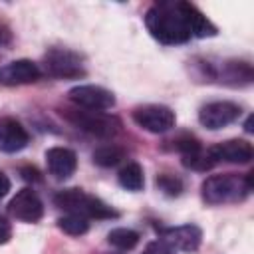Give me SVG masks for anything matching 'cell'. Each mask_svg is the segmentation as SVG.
<instances>
[{"instance_id":"7a4b0ae2","label":"cell","mask_w":254,"mask_h":254,"mask_svg":"<svg viewBox=\"0 0 254 254\" xmlns=\"http://www.w3.org/2000/svg\"><path fill=\"white\" fill-rule=\"evenodd\" d=\"M252 175L248 173L244 179L226 173V175H212L202 181L200 194L206 204H226V202H238L252 190Z\"/></svg>"},{"instance_id":"8992f818","label":"cell","mask_w":254,"mask_h":254,"mask_svg":"<svg viewBox=\"0 0 254 254\" xmlns=\"http://www.w3.org/2000/svg\"><path fill=\"white\" fill-rule=\"evenodd\" d=\"M67 99L79 107V109H89V111H107L115 105V95L101 87V85H75L67 91Z\"/></svg>"},{"instance_id":"3957f363","label":"cell","mask_w":254,"mask_h":254,"mask_svg":"<svg viewBox=\"0 0 254 254\" xmlns=\"http://www.w3.org/2000/svg\"><path fill=\"white\" fill-rule=\"evenodd\" d=\"M54 202L62 210L71 212V214H81L87 220L89 218L101 220V218H117L119 216V212H115L101 198H97L93 194H87L81 189H64V190H60L54 196Z\"/></svg>"},{"instance_id":"277c9868","label":"cell","mask_w":254,"mask_h":254,"mask_svg":"<svg viewBox=\"0 0 254 254\" xmlns=\"http://www.w3.org/2000/svg\"><path fill=\"white\" fill-rule=\"evenodd\" d=\"M62 117L75 125L77 129L91 133L95 137H115L121 131V121L115 115L103 113V111H89L79 107H64L60 109Z\"/></svg>"},{"instance_id":"9c48e42d","label":"cell","mask_w":254,"mask_h":254,"mask_svg":"<svg viewBox=\"0 0 254 254\" xmlns=\"http://www.w3.org/2000/svg\"><path fill=\"white\" fill-rule=\"evenodd\" d=\"M8 210H10V214L16 220L34 224V222H38L44 216V202L40 200V196L36 194V190L22 189L8 202Z\"/></svg>"},{"instance_id":"8fae6325","label":"cell","mask_w":254,"mask_h":254,"mask_svg":"<svg viewBox=\"0 0 254 254\" xmlns=\"http://www.w3.org/2000/svg\"><path fill=\"white\" fill-rule=\"evenodd\" d=\"M216 163H236L246 165L254 157V149L246 139H228L208 149Z\"/></svg>"},{"instance_id":"d6986e66","label":"cell","mask_w":254,"mask_h":254,"mask_svg":"<svg viewBox=\"0 0 254 254\" xmlns=\"http://www.w3.org/2000/svg\"><path fill=\"white\" fill-rule=\"evenodd\" d=\"M58 228L64 230L69 236H81V234H85L89 230V220L85 216H81V214L67 212V214L58 218Z\"/></svg>"},{"instance_id":"4fadbf2b","label":"cell","mask_w":254,"mask_h":254,"mask_svg":"<svg viewBox=\"0 0 254 254\" xmlns=\"http://www.w3.org/2000/svg\"><path fill=\"white\" fill-rule=\"evenodd\" d=\"M46 167L56 179H69L77 169V155L67 147H52L46 151Z\"/></svg>"},{"instance_id":"30bf717a","label":"cell","mask_w":254,"mask_h":254,"mask_svg":"<svg viewBox=\"0 0 254 254\" xmlns=\"http://www.w3.org/2000/svg\"><path fill=\"white\" fill-rule=\"evenodd\" d=\"M159 234H161V240L167 242L171 248L183 250L187 254L196 252L202 242V230L196 224H181V226L161 228Z\"/></svg>"},{"instance_id":"ffe728a7","label":"cell","mask_w":254,"mask_h":254,"mask_svg":"<svg viewBox=\"0 0 254 254\" xmlns=\"http://www.w3.org/2000/svg\"><path fill=\"white\" fill-rule=\"evenodd\" d=\"M183 165L187 167V169H190V171H200V173H206V171H210L214 165H218L216 161H214V157H212V153L206 149H200L198 153H194V155H187V157H183Z\"/></svg>"},{"instance_id":"7c38bea8","label":"cell","mask_w":254,"mask_h":254,"mask_svg":"<svg viewBox=\"0 0 254 254\" xmlns=\"http://www.w3.org/2000/svg\"><path fill=\"white\" fill-rule=\"evenodd\" d=\"M42 75L38 64L32 60H16L0 67V85H24L34 83Z\"/></svg>"},{"instance_id":"cb8c5ba5","label":"cell","mask_w":254,"mask_h":254,"mask_svg":"<svg viewBox=\"0 0 254 254\" xmlns=\"http://www.w3.org/2000/svg\"><path fill=\"white\" fill-rule=\"evenodd\" d=\"M12 238V226L10 222L0 214V244H6Z\"/></svg>"},{"instance_id":"484cf974","label":"cell","mask_w":254,"mask_h":254,"mask_svg":"<svg viewBox=\"0 0 254 254\" xmlns=\"http://www.w3.org/2000/svg\"><path fill=\"white\" fill-rule=\"evenodd\" d=\"M8 190H10V179L0 171V198H2V196H6V194H8Z\"/></svg>"},{"instance_id":"5b68a950","label":"cell","mask_w":254,"mask_h":254,"mask_svg":"<svg viewBox=\"0 0 254 254\" xmlns=\"http://www.w3.org/2000/svg\"><path fill=\"white\" fill-rule=\"evenodd\" d=\"M133 121L149 133H165L171 127H175L177 117H175V111L167 105L147 103L133 109Z\"/></svg>"},{"instance_id":"44dd1931","label":"cell","mask_w":254,"mask_h":254,"mask_svg":"<svg viewBox=\"0 0 254 254\" xmlns=\"http://www.w3.org/2000/svg\"><path fill=\"white\" fill-rule=\"evenodd\" d=\"M173 149L179 151L183 157H187V155H194V153H198L202 147H200V141H198L194 135L183 133V135H179L177 139H173Z\"/></svg>"},{"instance_id":"4316f807","label":"cell","mask_w":254,"mask_h":254,"mask_svg":"<svg viewBox=\"0 0 254 254\" xmlns=\"http://www.w3.org/2000/svg\"><path fill=\"white\" fill-rule=\"evenodd\" d=\"M244 129H246L248 133H252V117H248V121H246V125H244Z\"/></svg>"},{"instance_id":"ba28073f","label":"cell","mask_w":254,"mask_h":254,"mask_svg":"<svg viewBox=\"0 0 254 254\" xmlns=\"http://www.w3.org/2000/svg\"><path fill=\"white\" fill-rule=\"evenodd\" d=\"M240 117V105L232 101H212L200 107L198 111V121L202 127L216 131L222 129L230 123H234Z\"/></svg>"},{"instance_id":"d4e9b609","label":"cell","mask_w":254,"mask_h":254,"mask_svg":"<svg viewBox=\"0 0 254 254\" xmlns=\"http://www.w3.org/2000/svg\"><path fill=\"white\" fill-rule=\"evenodd\" d=\"M22 177L26 181H40V173L36 169H32V167H24L22 169Z\"/></svg>"},{"instance_id":"7402d4cb","label":"cell","mask_w":254,"mask_h":254,"mask_svg":"<svg viewBox=\"0 0 254 254\" xmlns=\"http://www.w3.org/2000/svg\"><path fill=\"white\" fill-rule=\"evenodd\" d=\"M157 187H159L165 194H169V196H177V194H181V190H183L181 179H177V177H173V175H159V177H157Z\"/></svg>"},{"instance_id":"52a82bcc","label":"cell","mask_w":254,"mask_h":254,"mask_svg":"<svg viewBox=\"0 0 254 254\" xmlns=\"http://www.w3.org/2000/svg\"><path fill=\"white\" fill-rule=\"evenodd\" d=\"M44 67L50 75L62 77V79H71V77H81L85 73L81 58L75 52L64 50V48H54L44 56Z\"/></svg>"},{"instance_id":"9a60e30c","label":"cell","mask_w":254,"mask_h":254,"mask_svg":"<svg viewBox=\"0 0 254 254\" xmlns=\"http://www.w3.org/2000/svg\"><path fill=\"white\" fill-rule=\"evenodd\" d=\"M183 12H185V18H187V26H189V32L190 36L194 38H212L218 34L216 26L190 2H183Z\"/></svg>"},{"instance_id":"2e32d148","label":"cell","mask_w":254,"mask_h":254,"mask_svg":"<svg viewBox=\"0 0 254 254\" xmlns=\"http://www.w3.org/2000/svg\"><path fill=\"white\" fill-rule=\"evenodd\" d=\"M117 179H119V185H121L125 190H133V192L141 190V189H143V185H145L143 167H141L139 163H135V161L127 163V165L119 171Z\"/></svg>"},{"instance_id":"e0dca14e","label":"cell","mask_w":254,"mask_h":254,"mask_svg":"<svg viewBox=\"0 0 254 254\" xmlns=\"http://www.w3.org/2000/svg\"><path fill=\"white\" fill-rule=\"evenodd\" d=\"M139 232L131 230V228H113L107 234V242L111 246H115L117 250H131L139 244Z\"/></svg>"},{"instance_id":"6da1fadb","label":"cell","mask_w":254,"mask_h":254,"mask_svg":"<svg viewBox=\"0 0 254 254\" xmlns=\"http://www.w3.org/2000/svg\"><path fill=\"white\" fill-rule=\"evenodd\" d=\"M145 26L151 32V36L165 46L185 44L192 38L183 12V2L153 4L145 14Z\"/></svg>"},{"instance_id":"5bb4252c","label":"cell","mask_w":254,"mask_h":254,"mask_svg":"<svg viewBox=\"0 0 254 254\" xmlns=\"http://www.w3.org/2000/svg\"><path fill=\"white\" fill-rule=\"evenodd\" d=\"M30 143L28 131L22 127L20 121L12 117L0 119V151L4 153H18Z\"/></svg>"},{"instance_id":"ac0fdd59","label":"cell","mask_w":254,"mask_h":254,"mask_svg":"<svg viewBox=\"0 0 254 254\" xmlns=\"http://www.w3.org/2000/svg\"><path fill=\"white\" fill-rule=\"evenodd\" d=\"M123 157H125V151H123L121 147H117V145H103V147L95 149L93 155H91L93 163H95L97 167H103V169L115 167Z\"/></svg>"},{"instance_id":"603a6c76","label":"cell","mask_w":254,"mask_h":254,"mask_svg":"<svg viewBox=\"0 0 254 254\" xmlns=\"http://www.w3.org/2000/svg\"><path fill=\"white\" fill-rule=\"evenodd\" d=\"M141 254H177V250L171 248V246H169L167 242H163V240H153V242H149V244L145 246V250H143Z\"/></svg>"}]
</instances>
